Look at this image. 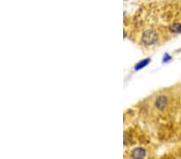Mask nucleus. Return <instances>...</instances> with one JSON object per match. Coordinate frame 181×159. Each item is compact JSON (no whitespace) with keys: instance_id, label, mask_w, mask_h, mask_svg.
I'll list each match as a JSON object with an SVG mask.
<instances>
[{"instance_id":"f257e3e1","label":"nucleus","mask_w":181,"mask_h":159,"mask_svg":"<svg viewBox=\"0 0 181 159\" xmlns=\"http://www.w3.org/2000/svg\"><path fill=\"white\" fill-rule=\"evenodd\" d=\"M169 97L165 94H159L154 100V106L158 111L163 112L169 106Z\"/></svg>"},{"instance_id":"f03ea898","label":"nucleus","mask_w":181,"mask_h":159,"mask_svg":"<svg viewBox=\"0 0 181 159\" xmlns=\"http://www.w3.org/2000/svg\"><path fill=\"white\" fill-rule=\"evenodd\" d=\"M142 42L147 45L155 44L159 39V35L155 30H147L142 34Z\"/></svg>"},{"instance_id":"7ed1b4c3","label":"nucleus","mask_w":181,"mask_h":159,"mask_svg":"<svg viewBox=\"0 0 181 159\" xmlns=\"http://www.w3.org/2000/svg\"><path fill=\"white\" fill-rule=\"evenodd\" d=\"M131 156L135 158H142L146 156V151L142 148H137L132 151Z\"/></svg>"}]
</instances>
